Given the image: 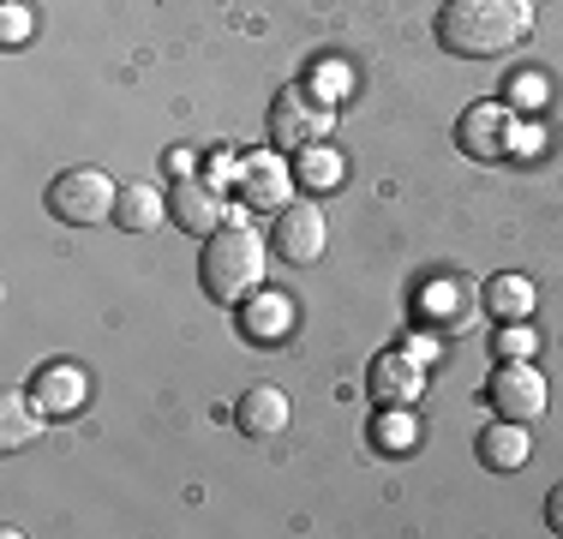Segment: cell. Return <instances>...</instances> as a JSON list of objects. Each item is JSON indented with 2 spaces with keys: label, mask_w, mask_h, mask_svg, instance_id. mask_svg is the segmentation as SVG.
Wrapping results in <instances>:
<instances>
[{
  "label": "cell",
  "mask_w": 563,
  "mask_h": 539,
  "mask_svg": "<svg viewBox=\"0 0 563 539\" xmlns=\"http://www.w3.org/2000/svg\"><path fill=\"white\" fill-rule=\"evenodd\" d=\"M528 31V0H444V12H438V48L462 54V61H492V54L516 48Z\"/></svg>",
  "instance_id": "cell-1"
},
{
  "label": "cell",
  "mask_w": 563,
  "mask_h": 539,
  "mask_svg": "<svg viewBox=\"0 0 563 539\" xmlns=\"http://www.w3.org/2000/svg\"><path fill=\"white\" fill-rule=\"evenodd\" d=\"M264 258H271V246H264L252 228H217V234L205 240V252H198V282H205V294L217 306H234V300H252V288L264 282Z\"/></svg>",
  "instance_id": "cell-2"
},
{
  "label": "cell",
  "mask_w": 563,
  "mask_h": 539,
  "mask_svg": "<svg viewBox=\"0 0 563 539\" xmlns=\"http://www.w3.org/2000/svg\"><path fill=\"white\" fill-rule=\"evenodd\" d=\"M114 198H120V186L102 168H66L48 186V216L66 228H90L102 216H114Z\"/></svg>",
  "instance_id": "cell-3"
},
{
  "label": "cell",
  "mask_w": 563,
  "mask_h": 539,
  "mask_svg": "<svg viewBox=\"0 0 563 539\" xmlns=\"http://www.w3.org/2000/svg\"><path fill=\"white\" fill-rule=\"evenodd\" d=\"M271 139L276 151H312L330 139V102L312 90H282L271 108Z\"/></svg>",
  "instance_id": "cell-4"
},
{
  "label": "cell",
  "mask_w": 563,
  "mask_h": 539,
  "mask_svg": "<svg viewBox=\"0 0 563 539\" xmlns=\"http://www.w3.org/2000/svg\"><path fill=\"white\" fill-rule=\"evenodd\" d=\"M486 402L498 408V420L533 426L545 414V377L533 372L528 360H498V372H492V384H486Z\"/></svg>",
  "instance_id": "cell-5"
},
{
  "label": "cell",
  "mask_w": 563,
  "mask_h": 539,
  "mask_svg": "<svg viewBox=\"0 0 563 539\" xmlns=\"http://www.w3.org/2000/svg\"><path fill=\"white\" fill-rule=\"evenodd\" d=\"M455 144H462L474 162H498V156L516 151V114H509L504 102L467 108V114L455 120Z\"/></svg>",
  "instance_id": "cell-6"
},
{
  "label": "cell",
  "mask_w": 563,
  "mask_h": 539,
  "mask_svg": "<svg viewBox=\"0 0 563 539\" xmlns=\"http://www.w3.org/2000/svg\"><path fill=\"white\" fill-rule=\"evenodd\" d=\"M324 210L318 205H282L276 210V258L282 264H318L324 258Z\"/></svg>",
  "instance_id": "cell-7"
},
{
  "label": "cell",
  "mask_w": 563,
  "mask_h": 539,
  "mask_svg": "<svg viewBox=\"0 0 563 539\" xmlns=\"http://www.w3.org/2000/svg\"><path fill=\"white\" fill-rule=\"evenodd\" d=\"M420 389H426L420 354L396 348V354H378V360H372V396H378V402H390V408H408Z\"/></svg>",
  "instance_id": "cell-8"
},
{
  "label": "cell",
  "mask_w": 563,
  "mask_h": 539,
  "mask_svg": "<svg viewBox=\"0 0 563 539\" xmlns=\"http://www.w3.org/2000/svg\"><path fill=\"white\" fill-rule=\"evenodd\" d=\"M168 216L186 228V234H217L222 228V193L210 180H180L168 198Z\"/></svg>",
  "instance_id": "cell-9"
},
{
  "label": "cell",
  "mask_w": 563,
  "mask_h": 539,
  "mask_svg": "<svg viewBox=\"0 0 563 539\" xmlns=\"http://www.w3.org/2000/svg\"><path fill=\"white\" fill-rule=\"evenodd\" d=\"M234 426L246 431V438H276V431H288V396H282L276 384H252L246 396L234 402Z\"/></svg>",
  "instance_id": "cell-10"
},
{
  "label": "cell",
  "mask_w": 563,
  "mask_h": 539,
  "mask_svg": "<svg viewBox=\"0 0 563 539\" xmlns=\"http://www.w3.org/2000/svg\"><path fill=\"white\" fill-rule=\"evenodd\" d=\"M528 431H521V420H498V426H486L474 438V455H479V468H492V474H516L521 462H528Z\"/></svg>",
  "instance_id": "cell-11"
},
{
  "label": "cell",
  "mask_w": 563,
  "mask_h": 539,
  "mask_svg": "<svg viewBox=\"0 0 563 539\" xmlns=\"http://www.w3.org/2000/svg\"><path fill=\"white\" fill-rule=\"evenodd\" d=\"M240 193H246L252 210H282L288 205V168L276 162V151L246 156V168H240Z\"/></svg>",
  "instance_id": "cell-12"
},
{
  "label": "cell",
  "mask_w": 563,
  "mask_h": 539,
  "mask_svg": "<svg viewBox=\"0 0 563 539\" xmlns=\"http://www.w3.org/2000/svg\"><path fill=\"white\" fill-rule=\"evenodd\" d=\"M168 216V205H163V193L156 186H120V198H114V222L126 228V234H151L156 222Z\"/></svg>",
  "instance_id": "cell-13"
},
{
  "label": "cell",
  "mask_w": 563,
  "mask_h": 539,
  "mask_svg": "<svg viewBox=\"0 0 563 539\" xmlns=\"http://www.w3.org/2000/svg\"><path fill=\"white\" fill-rule=\"evenodd\" d=\"M43 431V402H24V396H7L0 402V450H24V443Z\"/></svg>",
  "instance_id": "cell-14"
},
{
  "label": "cell",
  "mask_w": 563,
  "mask_h": 539,
  "mask_svg": "<svg viewBox=\"0 0 563 539\" xmlns=\"http://www.w3.org/2000/svg\"><path fill=\"white\" fill-rule=\"evenodd\" d=\"M85 372H73V366H48L43 377H36V402H43L48 414H73L78 402H85Z\"/></svg>",
  "instance_id": "cell-15"
},
{
  "label": "cell",
  "mask_w": 563,
  "mask_h": 539,
  "mask_svg": "<svg viewBox=\"0 0 563 539\" xmlns=\"http://www.w3.org/2000/svg\"><path fill=\"white\" fill-rule=\"evenodd\" d=\"M294 323V306L282 300V294H258V300L246 306V336L252 342H282Z\"/></svg>",
  "instance_id": "cell-16"
},
{
  "label": "cell",
  "mask_w": 563,
  "mask_h": 539,
  "mask_svg": "<svg viewBox=\"0 0 563 539\" xmlns=\"http://www.w3.org/2000/svg\"><path fill=\"white\" fill-rule=\"evenodd\" d=\"M486 306H492V318L521 323V318L533 312V282H528V276H498V282H486Z\"/></svg>",
  "instance_id": "cell-17"
},
{
  "label": "cell",
  "mask_w": 563,
  "mask_h": 539,
  "mask_svg": "<svg viewBox=\"0 0 563 539\" xmlns=\"http://www.w3.org/2000/svg\"><path fill=\"white\" fill-rule=\"evenodd\" d=\"M432 323H462L474 312V300H467V288H455V282H438V288H426V306H420Z\"/></svg>",
  "instance_id": "cell-18"
},
{
  "label": "cell",
  "mask_w": 563,
  "mask_h": 539,
  "mask_svg": "<svg viewBox=\"0 0 563 539\" xmlns=\"http://www.w3.org/2000/svg\"><path fill=\"white\" fill-rule=\"evenodd\" d=\"M300 180H306V186H318V193H330V186L342 180V162L312 144V151H300Z\"/></svg>",
  "instance_id": "cell-19"
},
{
  "label": "cell",
  "mask_w": 563,
  "mask_h": 539,
  "mask_svg": "<svg viewBox=\"0 0 563 539\" xmlns=\"http://www.w3.org/2000/svg\"><path fill=\"white\" fill-rule=\"evenodd\" d=\"M492 348H498V360H528L533 354V330L528 323H504V330L492 336Z\"/></svg>",
  "instance_id": "cell-20"
},
{
  "label": "cell",
  "mask_w": 563,
  "mask_h": 539,
  "mask_svg": "<svg viewBox=\"0 0 563 539\" xmlns=\"http://www.w3.org/2000/svg\"><path fill=\"white\" fill-rule=\"evenodd\" d=\"M24 31H31V12H24L19 0H12V7L0 12V43H7V48H19V43H24Z\"/></svg>",
  "instance_id": "cell-21"
},
{
  "label": "cell",
  "mask_w": 563,
  "mask_h": 539,
  "mask_svg": "<svg viewBox=\"0 0 563 539\" xmlns=\"http://www.w3.org/2000/svg\"><path fill=\"white\" fill-rule=\"evenodd\" d=\"M408 438H413V426L401 420V414H390V420H384V443H390V450H408Z\"/></svg>",
  "instance_id": "cell-22"
},
{
  "label": "cell",
  "mask_w": 563,
  "mask_h": 539,
  "mask_svg": "<svg viewBox=\"0 0 563 539\" xmlns=\"http://www.w3.org/2000/svg\"><path fill=\"white\" fill-rule=\"evenodd\" d=\"M545 528L563 534V485H552V497H545Z\"/></svg>",
  "instance_id": "cell-23"
},
{
  "label": "cell",
  "mask_w": 563,
  "mask_h": 539,
  "mask_svg": "<svg viewBox=\"0 0 563 539\" xmlns=\"http://www.w3.org/2000/svg\"><path fill=\"white\" fill-rule=\"evenodd\" d=\"M312 90H342V66H318V73H312Z\"/></svg>",
  "instance_id": "cell-24"
}]
</instances>
